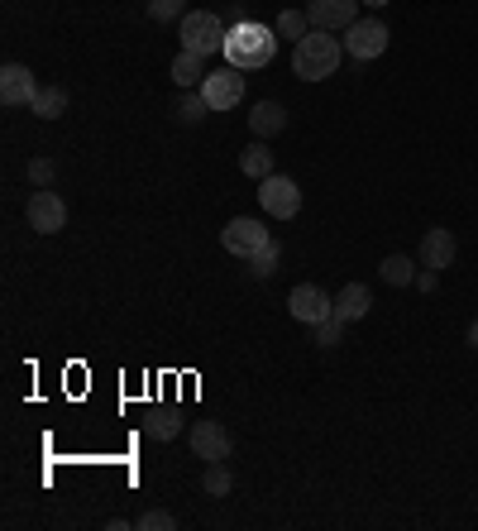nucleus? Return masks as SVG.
<instances>
[{
  "mask_svg": "<svg viewBox=\"0 0 478 531\" xmlns=\"http://www.w3.org/2000/svg\"><path fill=\"white\" fill-rule=\"evenodd\" d=\"M225 34H230V24L220 20L216 10H187V15H182V48H187V53L211 58V53L225 48Z\"/></svg>",
  "mask_w": 478,
  "mask_h": 531,
  "instance_id": "nucleus-3",
  "label": "nucleus"
},
{
  "mask_svg": "<svg viewBox=\"0 0 478 531\" xmlns=\"http://www.w3.org/2000/svg\"><path fill=\"white\" fill-rule=\"evenodd\" d=\"M273 34H278V39H292V44H302L306 34H311V20H306V10H283V15L273 20Z\"/></svg>",
  "mask_w": 478,
  "mask_h": 531,
  "instance_id": "nucleus-21",
  "label": "nucleus"
},
{
  "mask_svg": "<svg viewBox=\"0 0 478 531\" xmlns=\"http://www.w3.org/2000/svg\"><path fill=\"white\" fill-rule=\"evenodd\" d=\"M311 331H316V345H321V350L345 345V321H340V316H326V321H321V326H311Z\"/></svg>",
  "mask_w": 478,
  "mask_h": 531,
  "instance_id": "nucleus-25",
  "label": "nucleus"
},
{
  "mask_svg": "<svg viewBox=\"0 0 478 531\" xmlns=\"http://www.w3.org/2000/svg\"><path fill=\"white\" fill-rule=\"evenodd\" d=\"M287 311H292V321H302V326H321L326 316H335V297L326 288H316V283H302V288L287 292Z\"/></svg>",
  "mask_w": 478,
  "mask_h": 531,
  "instance_id": "nucleus-7",
  "label": "nucleus"
},
{
  "mask_svg": "<svg viewBox=\"0 0 478 531\" xmlns=\"http://www.w3.org/2000/svg\"><path fill=\"white\" fill-rule=\"evenodd\" d=\"M173 115L182 120V125H201V120L211 115V101L201 96V87H196V91H182V96H177V106H173Z\"/></svg>",
  "mask_w": 478,
  "mask_h": 531,
  "instance_id": "nucleus-19",
  "label": "nucleus"
},
{
  "mask_svg": "<svg viewBox=\"0 0 478 531\" xmlns=\"http://www.w3.org/2000/svg\"><path fill=\"white\" fill-rule=\"evenodd\" d=\"M345 58H349L345 39H335L330 29H311L302 44H297V53H292V77H302V82H326V77L340 72Z\"/></svg>",
  "mask_w": 478,
  "mask_h": 531,
  "instance_id": "nucleus-2",
  "label": "nucleus"
},
{
  "mask_svg": "<svg viewBox=\"0 0 478 531\" xmlns=\"http://www.w3.org/2000/svg\"><path fill=\"white\" fill-rule=\"evenodd\" d=\"M278 264H283V244L268 240L259 254L249 259V273H254V278H273V273H278Z\"/></svg>",
  "mask_w": 478,
  "mask_h": 531,
  "instance_id": "nucleus-23",
  "label": "nucleus"
},
{
  "mask_svg": "<svg viewBox=\"0 0 478 531\" xmlns=\"http://www.w3.org/2000/svg\"><path fill=\"white\" fill-rule=\"evenodd\" d=\"M201 488H206L211 498H225V493L235 488V474L225 469V460H216V465H206V474H201Z\"/></svg>",
  "mask_w": 478,
  "mask_h": 531,
  "instance_id": "nucleus-24",
  "label": "nucleus"
},
{
  "mask_svg": "<svg viewBox=\"0 0 478 531\" xmlns=\"http://www.w3.org/2000/svg\"><path fill=\"white\" fill-rule=\"evenodd\" d=\"M273 240L268 230H263L254 216H235V221L220 230V244H225V254H235V259H254L263 244Z\"/></svg>",
  "mask_w": 478,
  "mask_h": 531,
  "instance_id": "nucleus-8",
  "label": "nucleus"
},
{
  "mask_svg": "<svg viewBox=\"0 0 478 531\" xmlns=\"http://www.w3.org/2000/svg\"><path fill=\"white\" fill-rule=\"evenodd\" d=\"M134 527H139V531H173L177 517H173V512H163V508H149V512H139V517H134Z\"/></svg>",
  "mask_w": 478,
  "mask_h": 531,
  "instance_id": "nucleus-26",
  "label": "nucleus"
},
{
  "mask_svg": "<svg viewBox=\"0 0 478 531\" xmlns=\"http://www.w3.org/2000/svg\"><path fill=\"white\" fill-rule=\"evenodd\" d=\"M144 436H153V441L182 436V412H177V407H149V412H144Z\"/></svg>",
  "mask_w": 478,
  "mask_h": 531,
  "instance_id": "nucleus-16",
  "label": "nucleus"
},
{
  "mask_svg": "<svg viewBox=\"0 0 478 531\" xmlns=\"http://www.w3.org/2000/svg\"><path fill=\"white\" fill-rule=\"evenodd\" d=\"M455 254H459V240L445 230V225H435V230H426V235H421V268L445 273V268L455 264Z\"/></svg>",
  "mask_w": 478,
  "mask_h": 531,
  "instance_id": "nucleus-13",
  "label": "nucleus"
},
{
  "mask_svg": "<svg viewBox=\"0 0 478 531\" xmlns=\"http://www.w3.org/2000/svg\"><path fill=\"white\" fill-rule=\"evenodd\" d=\"M24 177H29L34 187H53V177H58V163H53V158H29Z\"/></svg>",
  "mask_w": 478,
  "mask_h": 531,
  "instance_id": "nucleus-27",
  "label": "nucleus"
},
{
  "mask_svg": "<svg viewBox=\"0 0 478 531\" xmlns=\"http://www.w3.org/2000/svg\"><path fill=\"white\" fill-rule=\"evenodd\" d=\"M144 5H149V20H158V24L182 20V0H144Z\"/></svg>",
  "mask_w": 478,
  "mask_h": 531,
  "instance_id": "nucleus-28",
  "label": "nucleus"
},
{
  "mask_svg": "<svg viewBox=\"0 0 478 531\" xmlns=\"http://www.w3.org/2000/svg\"><path fill=\"white\" fill-rule=\"evenodd\" d=\"M378 273H383V283H388V288H412V278H416V268H412L407 254H388Z\"/></svg>",
  "mask_w": 478,
  "mask_h": 531,
  "instance_id": "nucleus-22",
  "label": "nucleus"
},
{
  "mask_svg": "<svg viewBox=\"0 0 478 531\" xmlns=\"http://www.w3.org/2000/svg\"><path fill=\"white\" fill-rule=\"evenodd\" d=\"M239 173L263 182V177H273V149H268V139H254L244 154H239Z\"/></svg>",
  "mask_w": 478,
  "mask_h": 531,
  "instance_id": "nucleus-17",
  "label": "nucleus"
},
{
  "mask_svg": "<svg viewBox=\"0 0 478 531\" xmlns=\"http://www.w3.org/2000/svg\"><path fill=\"white\" fill-rule=\"evenodd\" d=\"M173 82H177L182 91H196L201 82H206V58H201V53H187V48H182V53L173 58Z\"/></svg>",
  "mask_w": 478,
  "mask_h": 531,
  "instance_id": "nucleus-18",
  "label": "nucleus"
},
{
  "mask_svg": "<svg viewBox=\"0 0 478 531\" xmlns=\"http://www.w3.org/2000/svg\"><path fill=\"white\" fill-rule=\"evenodd\" d=\"M249 130H254V139H273V134L287 130V111L278 101H259V106L249 111Z\"/></svg>",
  "mask_w": 478,
  "mask_h": 531,
  "instance_id": "nucleus-15",
  "label": "nucleus"
},
{
  "mask_svg": "<svg viewBox=\"0 0 478 531\" xmlns=\"http://www.w3.org/2000/svg\"><path fill=\"white\" fill-rule=\"evenodd\" d=\"M306 20H311V29L345 34L349 24L359 20V0H311V5H306Z\"/></svg>",
  "mask_w": 478,
  "mask_h": 531,
  "instance_id": "nucleus-11",
  "label": "nucleus"
},
{
  "mask_svg": "<svg viewBox=\"0 0 478 531\" xmlns=\"http://www.w3.org/2000/svg\"><path fill=\"white\" fill-rule=\"evenodd\" d=\"M469 345H474V350H478V321H474V326H469Z\"/></svg>",
  "mask_w": 478,
  "mask_h": 531,
  "instance_id": "nucleus-31",
  "label": "nucleus"
},
{
  "mask_svg": "<svg viewBox=\"0 0 478 531\" xmlns=\"http://www.w3.org/2000/svg\"><path fill=\"white\" fill-rule=\"evenodd\" d=\"M187 441H192V455H196V460H206V465H216V460H230V450H235L230 431H225L220 421H196Z\"/></svg>",
  "mask_w": 478,
  "mask_h": 531,
  "instance_id": "nucleus-10",
  "label": "nucleus"
},
{
  "mask_svg": "<svg viewBox=\"0 0 478 531\" xmlns=\"http://www.w3.org/2000/svg\"><path fill=\"white\" fill-rule=\"evenodd\" d=\"M259 206L273 216V221H292L297 211H302V187L292 182V177L273 173L259 182Z\"/></svg>",
  "mask_w": 478,
  "mask_h": 531,
  "instance_id": "nucleus-4",
  "label": "nucleus"
},
{
  "mask_svg": "<svg viewBox=\"0 0 478 531\" xmlns=\"http://www.w3.org/2000/svg\"><path fill=\"white\" fill-rule=\"evenodd\" d=\"M416 288H421V292H435V288H440V273H435V268L416 273Z\"/></svg>",
  "mask_w": 478,
  "mask_h": 531,
  "instance_id": "nucleus-29",
  "label": "nucleus"
},
{
  "mask_svg": "<svg viewBox=\"0 0 478 531\" xmlns=\"http://www.w3.org/2000/svg\"><path fill=\"white\" fill-rule=\"evenodd\" d=\"M34 96H39V82H34L29 67L24 63L0 67V101H5V106H34Z\"/></svg>",
  "mask_w": 478,
  "mask_h": 531,
  "instance_id": "nucleus-12",
  "label": "nucleus"
},
{
  "mask_svg": "<svg viewBox=\"0 0 478 531\" xmlns=\"http://www.w3.org/2000/svg\"><path fill=\"white\" fill-rule=\"evenodd\" d=\"M359 5H369V10H383V5H388V0H359Z\"/></svg>",
  "mask_w": 478,
  "mask_h": 531,
  "instance_id": "nucleus-30",
  "label": "nucleus"
},
{
  "mask_svg": "<svg viewBox=\"0 0 478 531\" xmlns=\"http://www.w3.org/2000/svg\"><path fill=\"white\" fill-rule=\"evenodd\" d=\"M201 96L211 101V111H230L244 101V72L239 67H216V72H206V82H201Z\"/></svg>",
  "mask_w": 478,
  "mask_h": 531,
  "instance_id": "nucleus-9",
  "label": "nucleus"
},
{
  "mask_svg": "<svg viewBox=\"0 0 478 531\" xmlns=\"http://www.w3.org/2000/svg\"><path fill=\"white\" fill-rule=\"evenodd\" d=\"M24 216H29V230L58 235L67 225V201L58 197L53 187H39V192H29V201H24Z\"/></svg>",
  "mask_w": 478,
  "mask_h": 531,
  "instance_id": "nucleus-6",
  "label": "nucleus"
},
{
  "mask_svg": "<svg viewBox=\"0 0 478 531\" xmlns=\"http://www.w3.org/2000/svg\"><path fill=\"white\" fill-rule=\"evenodd\" d=\"M63 111H67V91L63 87H39L34 106H29V115H39V120H58Z\"/></svg>",
  "mask_w": 478,
  "mask_h": 531,
  "instance_id": "nucleus-20",
  "label": "nucleus"
},
{
  "mask_svg": "<svg viewBox=\"0 0 478 531\" xmlns=\"http://www.w3.org/2000/svg\"><path fill=\"white\" fill-rule=\"evenodd\" d=\"M388 39H392L388 24H383V20H364V15H359V20L345 29V53H349V58H359V63H373L378 53H388Z\"/></svg>",
  "mask_w": 478,
  "mask_h": 531,
  "instance_id": "nucleus-5",
  "label": "nucleus"
},
{
  "mask_svg": "<svg viewBox=\"0 0 478 531\" xmlns=\"http://www.w3.org/2000/svg\"><path fill=\"white\" fill-rule=\"evenodd\" d=\"M220 58L239 72H254V67H268L278 58V34L259 20H244V24H230V34H225V48H220Z\"/></svg>",
  "mask_w": 478,
  "mask_h": 531,
  "instance_id": "nucleus-1",
  "label": "nucleus"
},
{
  "mask_svg": "<svg viewBox=\"0 0 478 531\" xmlns=\"http://www.w3.org/2000/svg\"><path fill=\"white\" fill-rule=\"evenodd\" d=\"M369 307H373V297H369V288H364V283H345V288L335 292V316H340V321H364V316H369Z\"/></svg>",
  "mask_w": 478,
  "mask_h": 531,
  "instance_id": "nucleus-14",
  "label": "nucleus"
}]
</instances>
